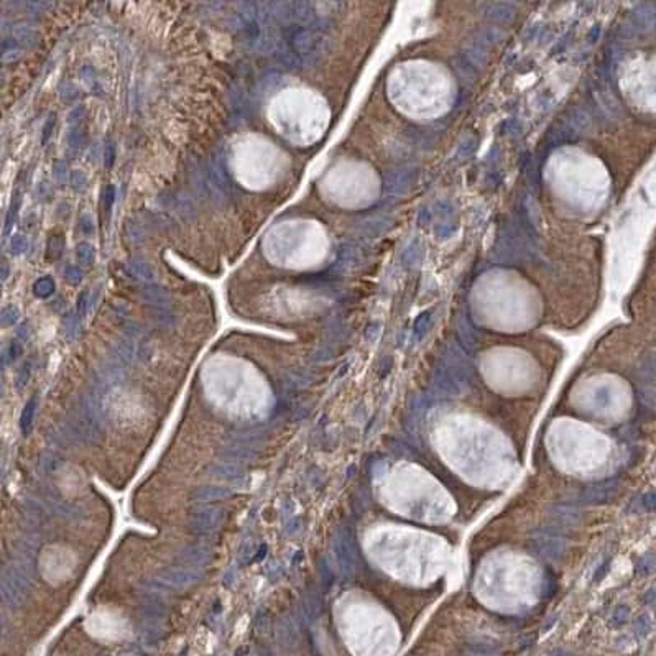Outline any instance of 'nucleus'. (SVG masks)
<instances>
[{
    "label": "nucleus",
    "instance_id": "f257e3e1",
    "mask_svg": "<svg viewBox=\"0 0 656 656\" xmlns=\"http://www.w3.org/2000/svg\"><path fill=\"white\" fill-rule=\"evenodd\" d=\"M283 40V56L288 61H308L311 60L316 51V40L311 30L306 25L298 22L286 23L281 31Z\"/></svg>",
    "mask_w": 656,
    "mask_h": 656
},
{
    "label": "nucleus",
    "instance_id": "f03ea898",
    "mask_svg": "<svg viewBox=\"0 0 656 656\" xmlns=\"http://www.w3.org/2000/svg\"><path fill=\"white\" fill-rule=\"evenodd\" d=\"M208 186L212 197L219 203H224L226 199L230 197V183H229V173L226 166V158H224V152L217 150L212 153L208 165Z\"/></svg>",
    "mask_w": 656,
    "mask_h": 656
},
{
    "label": "nucleus",
    "instance_id": "7ed1b4c3",
    "mask_svg": "<svg viewBox=\"0 0 656 656\" xmlns=\"http://www.w3.org/2000/svg\"><path fill=\"white\" fill-rule=\"evenodd\" d=\"M243 10L237 12V30L248 46H255L262 40V22L255 4H245Z\"/></svg>",
    "mask_w": 656,
    "mask_h": 656
},
{
    "label": "nucleus",
    "instance_id": "20e7f679",
    "mask_svg": "<svg viewBox=\"0 0 656 656\" xmlns=\"http://www.w3.org/2000/svg\"><path fill=\"white\" fill-rule=\"evenodd\" d=\"M334 551H336L337 561L345 574H350L354 571V535L349 526H344L339 530L336 541H334Z\"/></svg>",
    "mask_w": 656,
    "mask_h": 656
},
{
    "label": "nucleus",
    "instance_id": "39448f33",
    "mask_svg": "<svg viewBox=\"0 0 656 656\" xmlns=\"http://www.w3.org/2000/svg\"><path fill=\"white\" fill-rule=\"evenodd\" d=\"M619 487H620L619 480H605L602 484L586 488L581 493V500H584L586 503H600V501L612 498L619 492Z\"/></svg>",
    "mask_w": 656,
    "mask_h": 656
},
{
    "label": "nucleus",
    "instance_id": "423d86ee",
    "mask_svg": "<svg viewBox=\"0 0 656 656\" xmlns=\"http://www.w3.org/2000/svg\"><path fill=\"white\" fill-rule=\"evenodd\" d=\"M566 544L561 539L554 536H539L531 541V549L536 552L538 556L546 559H559L563 556Z\"/></svg>",
    "mask_w": 656,
    "mask_h": 656
},
{
    "label": "nucleus",
    "instance_id": "0eeeda50",
    "mask_svg": "<svg viewBox=\"0 0 656 656\" xmlns=\"http://www.w3.org/2000/svg\"><path fill=\"white\" fill-rule=\"evenodd\" d=\"M216 523H217V513L214 510H204V512L194 513L189 518L188 526H189V531L194 533V535H206V533H209L214 528Z\"/></svg>",
    "mask_w": 656,
    "mask_h": 656
},
{
    "label": "nucleus",
    "instance_id": "6e6552de",
    "mask_svg": "<svg viewBox=\"0 0 656 656\" xmlns=\"http://www.w3.org/2000/svg\"><path fill=\"white\" fill-rule=\"evenodd\" d=\"M4 597L5 599H12L14 602H18L23 599L25 595V581L23 577L18 574L17 571H9L4 576Z\"/></svg>",
    "mask_w": 656,
    "mask_h": 656
},
{
    "label": "nucleus",
    "instance_id": "1a4fd4ad",
    "mask_svg": "<svg viewBox=\"0 0 656 656\" xmlns=\"http://www.w3.org/2000/svg\"><path fill=\"white\" fill-rule=\"evenodd\" d=\"M196 581V576L186 568H173L162 572V582L170 587H184Z\"/></svg>",
    "mask_w": 656,
    "mask_h": 656
},
{
    "label": "nucleus",
    "instance_id": "9d476101",
    "mask_svg": "<svg viewBox=\"0 0 656 656\" xmlns=\"http://www.w3.org/2000/svg\"><path fill=\"white\" fill-rule=\"evenodd\" d=\"M141 298H143L146 303H150L153 308H165L166 305L170 303V296L168 293L165 291V288L157 286V285H148L141 289Z\"/></svg>",
    "mask_w": 656,
    "mask_h": 656
},
{
    "label": "nucleus",
    "instance_id": "9b49d317",
    "mask_svg": "<svg viewBox=\"0 0 656 656\" xmlns=\"http://www.w3.org/2000/svg\"><path fill=\"white\" fill-rule=\"evenodd\" d=\"M230 495V488L227 487H201L192 492V498L196 501H212Z\"/></svg>",
    "mask_w": 656,
    "mask_h": 656
},
{
    "label": "nucleus",
    "instance_id": "f8f14e48",
    "mask_svg": "<svg viewBox=\"0 0 656 656\" xmlns=\"http://www.w3.org/2000/svg\"><path fill=\"white\" fill-rule=\"evenodd\" d=\"M188 173H189V181L192 184V188L197 192L199 196L204 197L206 192H209V186H208V176H203L201 168L196 163H189L188 165Z\"/></svg>",
    "mask_w": 656,
    "mask_h": 656
},
{
    "label": "nucleus",
    "instance_id": "ddd939ff",
    "mask_svg": "<svg viewBox=\"0 0 656 656\" xmlns=\"http://www.w3.org/2000/svg\"><path fill=\"white\" fill-rule=\"evenodd\" d=\"M38 408V400L33 396L30 398L28 403L25 405V408L22 411V418H20V429L23 436H28L31 433V428H33V420H35V413Z\"/></svg>",
    "mask_w": 656,
    "mask_h": 656
},
{
    "label": "nucleus",
    "instance_id": "4468645a",
    "mask_svg": "<svg viewBox=\"0 0 656 656\" xmlns=\"http://www.w3.org/2000/svg\"><path fill=\"white\" fill-rule=\"evenodd\" d=\"M128 268H130L133 276H137V278H140V280L152 281L153 278H155V273H153L152 267L145 260L137 259V257H133V259L128 260Z\"/></svg>",
    "mask_w": 656,
    "mask_h": 656
},
{
    "label": "nucleus",
    "instance_id": "2eb2a0df",
    "mask_svg": "<svg viewBox=\"0 0 656 656\" xmlns=\"http://www.w3.org/2000/svg\"><path fill=\"white\" fill-rule=\"evenodd\" d=\"M211 472L219 479L224 480H239L243 477V471L240 467L230 466V464H214L211 467Z\"/></svg>",
    "mask_w": 656,
    "mask_h": 656
},
{
    "label": "nucleus",
    "instance_id": "dca6fc26",
    "mask_svg": "<svg viewBox=\"0 0 656 656\" xmlns=\"http://www.w3.org/2000/svg\"><path fill=\"white\" fill-rule=\"evenodd\" d=\"M64 245H66V240H64V237L61 234L51 235L49 239H48V242H46V254H44L46 260L48 262H55V260L60 259L61 254H63V250H64Z\"/></svg>",
    "mask_w": 656,
    "mask_h": 656
},
{
    "label": "nucleus",
    "instance_id": "f3484780",
    "mask_svg": "<svg viewBox=\"0 0 656 656\" xmlns=\"http://www.w3.org/2000/svg\"><path fill=\"white\" fill-rule=\"evenodd\" d=\"M20 204H22L20 191L15 189L14 196H12V203H10L9 212H7V216H5V226H4V232H5V235H7V234L10 232V229L14 227V224H15V221H17V216H18V209H20Z\"/></svg>",
    "mask_w": 656,
    "mask_h": 656
},
{
    "label": "nucleus",
    "instance_id": "a211bd4d",
    "mask_svg": "<svg viewBox=\"0 0 656 656\" xmlns=\"http://www.w3.org/2000/svg\"><path fill=\"white\" fill-rule=\"evenodd\" d=\"M14 36L17 38V41L20 43L22 48H31L36 43V33L27 25H20V27H15Z\"/></svg>",
    "mask_w": 656,
    "mask_h": 656
},
{
    "label": "nucleus",
    "instance_id": "6ab92c4d",
    "mask_svg": "<svg viewBox=\"0 0 656 656\" xmlns=\"http://www.w3.org/2000/svg\"><path fill=\"white\" fill-rule=\"evenodd\" d=\"M33 293L36 298L41 299H48L51 294L55 293V281L49 278V276H41L38 278L33 285Z\"/></svg>",
    "mask_w": 656,
    "mask_h": 656
},
{
    "label": "nucleus",
    "instance_id": "aec40b11",
    "mask_svg": "<svg viewBox=\"0 0 656 656\" xmlns=\"http://www.w3.org/2000/svg\"><path fill=\"white\" fill-rule=\"evenodd\" d=\"M436 387L439 388L442 393H446V395H458V393H461V388L454 383L452 378L449 377L447 374H444V372H441V370L437 372Z\"/></svg>",
    "mask_w": 656,
    "mask_h": 656
},
{
    "label": "nucleus",
    "instance_id": "412c9836",
    "mask_svg": "<svg viewBox=\"0 0 656 656\" xmlns=\"http://www.w3.org/2000/svg\"><path fill=\"white\" fill-rule=\"evenodd\" d=\"M76 257H78V260L82 263V265H92L94 259H95V250L91 243L81 242V243H78V247H76Z\"/></svg>",
    "mask_w": 656,
    "mask_h": 656
},
{
    "label": "nucleus",
    "instance_id": "4be33fe9",
    "mask_svg": "<svg viewBox=\"0 0 656 656\" xmlns=\"http://www.w3.org/2000/svg\"><path fill=\"white\" fill-rule=\"evenodd\" d=\"M552 518H556V520H561L563 523H566V525H569V523H574V522H577L579 520V513L574 510V508H571V507H561V505H558V507H554V510H552Z\"/></svg>",
    "mask_w": 656,
    "mask_h": 656
},
{
    "label": "nucleus",
    "instance_id": "5701e85b",
    "mask_svg": "<svg viewBox=\"0 0 656 656\" xmlns=\"http://www.w3.org/2000/svg\"><path fill=\"white\" fill-rule=\"evenodd\" d=\"M20 43L17 41V38L15 36H5L4 40H2V58H4V61L7 60V56L10 55V61L14 60V56H12V53H15L17 56H20Z\"/></svg>",
    "mask_w": 656,
    "mask_h": 656
},
{
    "label": "nucleus",
    "instance_id": "b1692460",
    "mask_svg": "<svg viewBox=\"0 0 656 656\" xmlns=\"http://www.w3.org/2000/svg\"><path fill=\"white\" fill-rule=\"evenodd\" d=\"M82 143H84V133H82L81 128L78 125L73 127V128H69V132H68V145H69V148L79 150L81 146H82Z\"/></svg>",
    "mask_w": 656,
    "mask_h": 656
},
{
    "label": "nucleus",
    "instance_id": "393cba45",
    "mask_svg": "<svg viewBox=\"0 0 656 656\" xmlns=\"http://www.w3.org/2000/svg\"><path fill=\"white\" fill-rule=\"evenodd\" d=\"M114 201H115V188L112 184H109V186H106L104 192H102V204H104V211H106V221H109V217H111Z\"/></svg>",
    "mask_w": 656,
    "mask_h": 656
},
{
    "label": "nucleus",
    "instance_id": "a878e982",
    "mask_svg": "<svg viewBox=\"0 0 656 656\" xmlns=\"http://www.w3.org/2000/svg\"><path fill=\"white\" fill-rule=\"evenodd\" d=\"M115 352H117V359L122 364H128L130 362V359L133 357V347H132V344L125 342V340H120V342L115 345Z\"/></svg>",
    "mask_w": 656,
    "mask_h": 656
},
{
    "label": "nucleus",
    "instance_id": "bb28decb",
    "mask_svg": "<svg viewBox=\"0 0 656 656\" xmlns=\"http://www.w3.org/2000/svg\"><path fill=\"white\" fill-rule=\"evenodd\" d=\"M153 319L162 326H170L175 323V316L166 308H153Z\"/></svg>",
    "mask_w": 656,
    "mask_h": 656
},
{
    "label": "nucleus",
    "instance_id": "cd10ccee",
    "mask_svg": "<svg viewBox=\"0 0 656 656\" xmlns=\"http://www.w3.org/2000/svg\"><path fill=\"white\" fill-rule=\"evenodd\" d=\"M18 318H20V311H18L17 306L9 305V306L4 308V311H2V324L4 326H14L18 321Z\"/></svg>",
    "mask_w": 656,
    "mask_h": 656
},
{
    "label": "nucleus",
    "instance_id": "c85d7f7f",
    "mask_svg": "<svg viewBox=\"0 0 656 656\" xmlns=\"http://www.w3.org/2000/svg\"><path fill=\"white\" fill-rule=\"evenodd\" d=\"M28 248V240L27 237L23 235H14L10 239V252L14 255H22L23 252H27Z\"/></svg>",
    "mask_w": 656,
    "mask_h": 656
},
{
    "label": "nucleus",
    "instance_id": "c756f323",
    "mask_svg": "<svg viewBox=\"0 0 656 656\" xmlns=\"http://www.w3.org/2000/svg\"><path fill=\"white\" fill-rule=\"evenodd\" d=\"M64 278H66V281L71 283V285H79V283L82 281L81 268H78L76 265H69L66 268V272H64Z\"/></svg>",
    "mask_w": 656,
    "mask_h": 656
},
{
    "label": "nucleus",
    "instance_id": "7c9ffc66",
    "mask_svg": "<svg viewBox=\"0 0 656 656\" xmlns=\"http://www.w3.org/2000/svg\"><path fill=\"white\" fill-rule=\"evenodd\" d=\"M183 554H184L186 561H189L192 564H199V563H203L204 559H206V554H204V551L201 548H188V549L183 552Z\"/></svg>",
    "mask_w": 656,
    "mask_h": 656
},
{
    "label": "nucleus",
    "instance_id": "2f4dec72",
    "mask_svg": "<svg viewBox=\"0 0 656 656\" xmlns=\"http://www.w3.org/2000/svg\"><path fill=\"white\" fill-rule=\"evenodd\" d=\"M89 308H91V298H89V291H82L79 294V298H78V303H76V313H78V316H84Z\"/></svg>",
    "mask_w": 656,
    "mask_h": 656
},
{
    "label": "nucleus",
    "instance_id": "473e14b6",
    "mask_svg": "<svg viewBox=\"0 0 656 656\" xmlns=\"http://www.w3.org/2000/svg\"><path fill=\"white\" fill-rule=\"evenodd\" d=\"M71 183H73V188L76 191H84L87 188V178L81 170H76L71 175Z\"/></svg>",
    "mask_w": 656,
    "mask_h": 656
},
{
    "label": "nucleus",
    "instance_id": "72a5a7b5",
    "mask_svg": "<svg viewBox=\"0 0 656 656\" xmlns=\"http://www.w3.org/2000/svg\"><path fill=\"white\" fill-rule=\"evenodd\" d=\"M53 176H55V179L58 183H66V179H68V165L64 163V162H61V160H58V162L55 163V168H53Z\"/></svg>",
    "mask_w": 656,
    "mask_h": 656
},
{
    "label": "nucleus",
    "instance_id": "f704fd0d",
    "mask_svg": "<svg viewBox=\"0 0 656 656\" xmlns=\"http://www.w3.org/2000/svg\"><path fill=\"white\" fill-rule=\"evenodd\" d=\"M30 374H31V364L30 362L23 364L20 372H18V375H17V387L18 388H22L23 385H27L28 378H30Z\"/></svg>",
    "mask_w": 656,
    "mask_h": 656
},
{
    "label": "nucleus",
    "instance_id": "c9c22d12",
    "mask_svg": "<svg viewBox=\"0 0 656 656\" xmlns=\"http://www.w3.org/2000/svg\"><path fill=\"white\" fill-rule=\"evenodd\" d=\"M55 124H56V115H55V114H51V115H49V119L46 120V124H44V127H43V135H41V143H43V145L48 141L51 132H53Z\"/></svg>",
    "mask_w": 656,
    "mask_h": 656
},
{
    "label": "nucleus",
    "instance_id": "e433bc0d",
    "mask_svg": "<svg viewBox=\"0 0 656 656\" xmlns=\"http://www.w3.org/2000/svg\"><path fill=\"white\" fill-rule=\"evenodd\" d=\"M114 158H115V146H114V143H111V141H107V145L104 148V162H106L107 168H111V166L114 165Z\"/></svg>",
    "mask_w": 656,
    "mask_h": 656
},
{
    "label": "nucleus",
    "instance_id": "4c0bfd02",
    "mask_svg": "<svg viewBox=\"0 0 656 656\" xmlns=\"http://www.w3.org/2000/svg\"><path fill=\"white\" fill-rule=\"evenodd\" d=\"M79 227H81V230H82V232H84L86 235L94 234V222H92V219L89 217V216H82V217H81Z\"/></svg>",
    "mask_w": 656,
    "mask_h": 656
},
{
    "label": "nucleus",
    "instance_id": "58836bf2",
    "mask_svg": "<svg viewBox=\"0 0 656 656\" xmlns=\"http://www.w3.org/2000/svg\"><path fill=\"white\" fill-rule=\"evenodd\" d=\"M20 354H22V345L18 344L17 340H12L10 345H9V350H7L9 360H10V362H14L17 357H20Z\"/></svg>",
    "mask_w": 656,
    "mask_h": 656
},
{
    "label": "nucleus",
    "instance_id": "ea45409f",
    "mask_svg": "<svg viewBox=\"0 0 656 656\" xmlns=\"http://www.w3.org/2000/svg\"><path fill=\"white\" fill-rule=\"evenodd\" d=\"M643 505H645L646 510H656V492H648L646 495H643Z\"/></svg>",
    "mask_w": 656,
    "mask_h": 656
},
{
    "label": "nucleus",
    "instance_id": "a19ab883",
    "mask_svg": "<svg viewBox=\"0 0 656 656\" xmlns=\"http://www.w3.org/2000/svg\"><path fill=\"white\" fill-rule=\"evenodd\" d=\"M64 327H66V332L71 336V334L78 329V318L73 316V314H68L66 319H64Z\"/></svg>",
    "mask_w": 656,
    "mask_h": 656
},
{
    "label": "nucleus",
    "instance_id": "79ce46f5",
    "mask_svg": "<svg viewBox=\"0 0 656 656\" xmlns=\"http://www.w3.org/2000/svg\"><path fill=\"white\" fill-rule=\"evenodd\" d=\"M319 571H321V576H323V579H324V582L331 584V582H332V572L329 571V566L326 564L324 559H321V563H319Z\"/></svg>",
    "mask_w": 656,
    "mask_h": 656
},
{
    "label": "nucleus",
    "instance_id": "37998d69",
    "mask_svg": "<svg viewBox=\"0 0 656 656\" xmlns=\"http://www.w3.org/2000/svg\"><path fill=\"white\" fill-rule=\"evenodd\" d=\"M645 602L646 603H656V589H649L645 594Z\"/></svg>",
    "mask_w": 656,
    "mask_h": 656
},
{
    "label": "nucleus",
    "instance_id": "c03bdc74",
    "mask_svg": "<svg viewBox=\"0 0 656 656\" xmlns=\"http://www.w3.org/2000/svg\"><path fill=\"white\" fill-rule=\"evenodd\" d=\"M9 263H7V260H2V281H5L7 280V276H9Z\"/></svg>",
    "mask_w": 656,
    "mask_h": 656
},
{
    "label": "nucleus",
    "instance_id": "a18cd8bd",
    "mask_svg": "<svg viewBox=\"0 0 656 656\" xmlns=\"http://www.w3.org/2000/svg\"><path fill=\"white\" fill-rule=\"evenodd\" d=\"M648 360H649V367H651L653 370H656V354H651Z\"/></svg>",
    "mask_w": 656,
    "mask_h": 656
}]
</instances>
